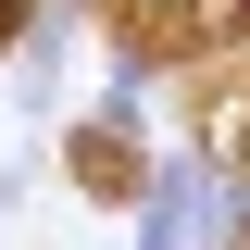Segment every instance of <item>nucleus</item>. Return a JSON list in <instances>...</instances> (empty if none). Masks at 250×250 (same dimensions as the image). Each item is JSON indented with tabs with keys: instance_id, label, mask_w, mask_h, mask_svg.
<instances>
[{
	"instance_id": "f257e3e1",
	"label": "nucleus",
	"mask_w": 250,
	"mask_h": 250,
	"mask_svg": "<svg viewBox=\"0 0 250 250\" xmlns=\"http://www.w3.org/2000/svg\"><path fill=\"white\" fill-rule=\"evenodd\" d=\"M0 25H13V0H0Z\"/></svg>"
}]
</instances>
